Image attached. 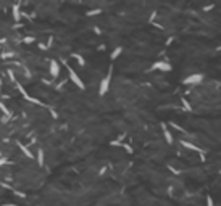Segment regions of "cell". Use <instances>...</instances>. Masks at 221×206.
<instances>
[{
    "instance_id": "1",
    "label": "cell",
    "mask_w": 221,
    "mask_h": 206,
    "mask_svg": "<svg viewBox=\"0 0 221 206\" xmlns=\"http://www.w3.org/2000/svg\"><path fill=\"white\" fill-rule=\"evenodd\" d=\"M203 81V76L202 74H192V76H189L187 79H186V84H200Z\"/></svg>"
},
{
    "instance_id": "2",
    "label": "cell",
    "mask_w": 221,
    "mask_h": 206,
    "mask_svg": "<svg viewBox=\"0 0 221 206\" xmlns=\"http://www.w3.org/2000/svg\"><path fill=\"white\" fill-rule=\"evenodd\" d=\"M110 77H111V71L108 73V76H107L103 81H102V85H100V95H103L107 90H108V85H110Z\"/></svg>"
},
{
    "instance_id": "3",
    "label": "cell",
    "mask_w": 221,
    "mask_h": 206,
    "mask_svg": "<svg viewBox=\"0 0 221 206\" xmlns=\"http://www.w3.org/2000/svg\"><path fill=\"white\" fill-rule=\"evenodd\" d=\"M154 69H161V71H171V65L168 63H163V61H158L154 65Z\"/></svg>"
},
{
    "instance_id": "4",
    "label": "cell",
    "mask_w": 221,
    "mask_h": 206,
    "mask_svg": "<svg viewBox=\"0 0 221 206\" xmlns=\"http://www.w3.org/2000/svg\"><path fill=\"white\" fill-rule=\"evenodd\" d=\"M183 145H184L186 148H189V150H194V151H197V153H202V148L195 147L194 144H189V142H183Z\"/></svg>"
},
{
    "instance_id": "5",
    "label": "cell",
    "mask_w": 221,
    "mask_h": 206,
    "mask_svg": "<svg viewBox=\"0 0 221 206\" xmlns=\"http://www.w3.org/2000/svg\"><path fill=\"white\" fill-rule=\"evenodd\" d=\"M163 130H165V139H166V142H168V144H173V137H171V134H169V130H168L166 127H163Z\"/></svg>"
},
{
    "instance_id": "6",
    "label": "cell",
    "mask_w": 221,
    "mask_h": 206,
    "mask_svg": "<svg viewBox=\"0 0 221 206\" xmlns=\"http://www.w3.org/2000/svg\"><path fill=\"white\" fill-rule=\"evenodd\" d=\"M121 52H123V48H121V47H118V48H116L115 52H113L111 58H116V56H118V55H120V53H121Z\"/></svg>"
},
{
    "instance_id": "7",
    "label": "cell",
    "mask_w": 221,
    "mask_h": 206,
    "mask_svg": "<svg viewBox=\"0 0 221 206\" xmlns=\"http://www.w3.org/2000/svg\"><path fill=\"white\" fill-rule=\"evenodd\" d=\"M207 206H215V203H213L212 197H207Z\"/></svg>"
}]
</instances>
